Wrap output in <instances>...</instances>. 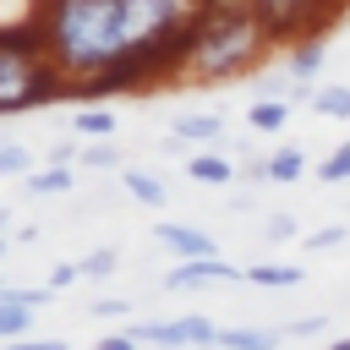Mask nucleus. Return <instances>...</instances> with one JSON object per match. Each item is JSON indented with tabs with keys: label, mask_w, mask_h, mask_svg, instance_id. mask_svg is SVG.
<instances>
[{
	"label": "nucleus",
	"mask_w": 350,
	"mask_h": 350,
	"mask_svg": "<svg viewBox=\"0 0 350 350\" xmlns=\"http://www.w3.org/2000/svg\"><path fill=\"white\" fill-rule=\"evenodd\" d=\"M257 175H262V180H295V175H306V153H301V148H279V153L262 159Z\"/></svg>",
	"instance_id": "9b49d317"
},
{
	"label": "nucleus",
	"mask_w": 350,
	"mask_h": 350,
	"mask_svg": "<svg viewBox=\"0 0 350 350\" xmlns=\"http://www.w3.org/2000/svg\"><path fill=\"white\" fill-rule=\"evenodd\" d=\"M268 241H295V219L290 213H273L268 219Z\"/></svg>",
	"instance_id": "cd10ccee"
},
{
	"label": "nucleus",
	"mask_w": 350,
	"mask_h": 350,
	"mask_svg": "<svg viewBox=\"0 0 350 350\" xmlns=\"http://www.w3.org/2000/svg\"><path fill=\"white\" fill-rule=\"evenodd\" d=\"M279 339L273 328H219V350H279Z\"/></svg>",
	"instance_id": "9d476101"
},
{
	"label": "nucleus",
	"mask_w": 350,
	"mask_h": 350,
	"mask_svg": "<svg viewBox=\"0 0 350 350\" xmlns=\"http://www.w3.org/2000/svg\"><path fill=\"white\" fill-rule=\"evenodd\" d=\"M328 350H350V339H334V345H328Z\"/></svg>",
	"instance_id": "7c9ffc66"
},
{
	"label": "nucleus",
	"mask_w": 350,
	"mask_h": 350,
	"mask_svg": "<svg viewBox=\"0 0 350 350\" xmlns=\"http://www.w3.org/2000/svg\"><path fill=\"white\" fill-rule=\"evenodd\" d=\"M60 82L66 77L44 55L38 27H5V38H0V115H22V109L60 98Z\"/></svg>",
	"instance_id": "7ed1b4c3"
},
{
	"label": "nucleus",
	"mask_w": 350,
	"mask_h": 350,
	"mask_svg": "<svg viewBox=\"0 0 350 350\" xmlns=\"http://www.w3.org/2000/svg\"><path fill=\"white\" fill-rule=\"evenodd\" d=\"M312 109L328 120H350V88H312Z\"/></svg>",
	"instance_id": "f3484780"
},
{
	"label": "nucleus",
	"mask_w": 350,
	"mask_h": 350,
	"mask_svg": "<svg viewBox=\"0 0 350 350\" xmlns=\"http://www.w3.org/2000/svg\"><path fill=\"white\" fill-rule=\"evenodd\" d=\"M137 345H142V339H137V334L126 328V334H104V339H98L93 350H137Z\"/></svg>",
	"instance_id": "c85d7f7f"
},
{
	"label": "nucleus",
	"mask_w": 350,
	"mask_h": 350,
	"mask_svg": "<svg viewBox=\"0 0 350 350\" xmlns=\"http://www.w3.org/2000/svg\"><path fill=\"white\" fill-rule=\"evenodd\" d=\"M317 180H328V186H334V180H350V142H339V148L317 164Z\"/></svg>",
	"instance_id": "aec40b11"
},
{
	"label": "nucleus",
	"mask_w": 350,
	"mask_h": 350,
	"mask_svg": "<svg viewBox=\"0 0 350 350\" xmlns=\"http://www.w3.org/2000/svg\"><path fill=\"white\" fill-rule=\"evenodd\" d=\"M306 273L301 268H284V262H257V268H246V284H262V290H290V284H301Z\"/></svg>",
	"instance_id": "f8f14e48"
},
{
	"label": "nucleus",
	"mask_w": 350,
	"mask_h": 350,
	"mask_svg": "<svg viewBox=\"0 0 350 350\" xmlns=\"http://www.w3.org/2000/svg\"><path fill=\"white\" fill-rule=\"evenodd\" d=\"M339 241H350V224H328V230H312V235H306V252H328V246H339Z\"/></svg>",
	"instance_id": "4be33fe9"
},
{
	"label": "nucleus",
	"mask_w": 350,
	"mask_h": 350,
	"mask_svg": "<svg viewBox=\"0 0 350 350\" xmlns=\"http://www.w3.org/2000/svg\"><path fill=\"white\" fill-rule=\"evenodd\" d=\"M219 279H246V268L219 262V252L213 257H186L180 268L164 273V290H191V284H219Z\"/></svg>",
	"instance_id": "423d86ee"
},
{
	"label": "nucleus",
	"mask_w": 350,
	"mask_h": 350,
	"mask_svg": "<svg viewBox=\"0 0 350 350\" xmlns=\"http://www.w3.org/2000/svg\"><path fill=\"white\" fill-rule=\"evenodd\" d=\"M71 126H77V137H109V131H115V115H109V109H88V104H82V109L71 115Z\"/></svg>",
	"instance_id": "a211bd4d"
},
{
	"label": "nucleus",
	"mask_w": 350,
	"mask_h": 350,
	"mask_svg": "<svg viewBox=\"0 0 350 350\" xmlns=\"http://www.w3.org/2000/svg\"><path fill=\"white\" fill-rule=\"evenodd\" d=\"M0 350H71L66 339H5Z\"/></svg>",
	"instance_id": "bb28decb"
},
{
	"label": "nucleus",
	"mask_w": 350,
	"mask_h": 350,
	"mask_svg": "<svg viewBox=\"0 0 350 350\" xmlns=\"http://www.w3.org/2000/svg\"><path fill=\"white\" fill-rule=\"evenodd\" d=\"M82 164H88V170H109V164H120V153H115L109 142H93V148H82Z\"/></svg>",
	"instance_id": "5701e85b"
},
{
	"label": "nucleus",
	"mask_w": 350,
	"mask_h": 350,
	"mask_svg": "<svg viewBox=\"0 0 350 350\" xmlns=\"http://www.w3.org/2000/svg\"><path fill=\"white\" fill-rule=\"evenodd\" d=\"M33 328V306L27 301H0V339H27Z\"/></svg>",
	"instance_id": "dca6fc26"
},
{
	"label": "nucleus",
	"mask_w": 350,
	"mask_h": 350,
	"mask_svg": "<svg viewBox=\"0 0 350 350\" xmlns=\"http://www.w3.org/2000/svg\"><path fill=\"white\" fill-rule=\"evenodd\" d=\"M323 328H328V317H323V312H312V317H295L284 334H290V339H312V334H323Z\"/></svg>",
	"instance_id": "393cba45"
},
{
	"label": "nucleus",
	"mask_w": 350,
	"mask_h": 350,
	"mask_svg": "<svg viewBox=\"0 0 350 350\" xmlns=\"http://www.w3.org/2000/svg\"><path fill=\"white\" fill-rule=\"evenodd\" d=\"M268 44H273V33L252 0H208L191 27L180 77L186 82H230V77L252 71Z\"/></svg>",
	"instance_id": "f03ea898"
},
{
	"label": "nucleus",
	"mask_w": 350,
	"mask_h": 350,
	"mask_svg": "<svg viewBox=\"0 0 350 350\" xmlns=\"http://www.w3.org/2000/svg\"><path fill=\"white\" fill-rule=\"evenodd\" d=\"M115 246H98V252H88L82 257V279H104V273H115Z\"/></svg>",
	"instance_id": "412c9836"
},
{
	"label": "nucleus",
	"mask_w": 350,
	"mask_h": 350,
	"mask_svg": "<svg viewBox=\"0 0 350 350\" xmlns=\"http://www.w3.org/2000/svg\"><path fill=\"white\" fill-rule=\"evenodd\" d=\"M252 5L262 11L273 44H301L334 16V0H252Z\"/></svg>",
	"instance_id": "20e7f679"
},
{
	"label": "nucleus",
	"mask_w": 350,
	"mask_h": 350,
	"mask_svg": "<svg viewBox=\"0 0 350 350\" xmlns=\"http://www.w3.org/2000/svg\"><path fill=\"white\" fill-rule=\"evenodd\" d=\"M142 345H219V328L208 317H175V323H131Z\"/></svg>",
	"instance_id": "39448f33"
},
{
	"label": "nucleus",
	"mask_w": 350,
	"mask_h": 350,
	"mask_svg": "<svg viewBox=\"0 0 350 350\" xmlns=\"http://www.w3.org/2000/svg\"><path fill=\"white\" fill-rule=\"evenodd\" d=\"M126 191H131L142 208H164V197H170V191H164L153 175H142V170H131V175H126Z\"/></svg>",
	"instance_id": "6ab92c4d"
},
{
	"label": "nucleus",
	"mask_w": 350,
	"mask_h": 350,
	"mask_svg": "<svg viewBox=\"0 0 350 350\" xmlns=\"http://www.w3.org/2000/svg\"><path fill=\"white\" fill-rule=\"evenodd\" d=\"M22 170H27V148L5 142V148H0V175H22Z\"/></svg>",
	"instance_id": "b1692460"
},
{
	"label": "nucleus",
	"mask_w": 350,
	"mask_h": 350,
	"mask_svg": "<svg viewBox=\"0 0 350 350\" xmlns=\"http://www.w3.org/2000/svg\"><path fill=\"white\" fill-rule=\"evenodd\" d=\"M153 235H159L170 252H180V257H213V235H202V230H191V224H153Z\"/></svg>",
	"instance_id": "6e6552de"
},
{
	"label": "nucleus",
	"mask_w": 350,
	"mask_h": 350,
	"mask_svg": "<svg viewBox=\"0 0 350 350\" xmlns=\"http://www.w3.org/2000/svg\"><path fill=\"white\" fill-rule=\"evenodd\" d=\"M88 312H93V317H109V323H115V317H126V312H131V301H98V306H88Z\"/></svg>",
	"instance_id": "c756f323"
},
{
	"label": "nucleus",
	"mask_w": 350,
	"mask_h": 350,
	"mask_svg": "<svg viewBox=\"0 0 350 350\" xmlns=\"http://www.w3.org/2000/svg\"><path fill=\"white\" fill-rule=\"evenodd\" d=\"M246 120H252L257 131H284V120H290V104H284V98H257V104L246 109Z\"/></svg>",
	"instance_id": "2eb2a0df"
},
{
	"label": "nucleus",
	"mask_w": 350,
	"mask_h": 350,
	"mask_svg": "<svg viewBox=\"0 0 350 350\" xmlns=\"http://www.w3.org/2000/svg\"><path fill=\"white\" fill-rule=\"evenodd\" d=\"M22 191H27V197H60V191H71V170H66V164H49V170H38L33 180H22Z\"/></svg>",
	"instance_id": "4468645a"
},
{
	"label": "nucleus",
	"mask_w": 350,
	"mask_h": 350,
	"mask_svg": "<svg viewBox=\"0 0 350 350\" xmlns=\"http://www.w3.org/2000/svg\"><path fill=\"white\" fill-rule=\"evenodd\" d=\"M38 38H44V55L60 66V77L77 88L104 77L115 60L131 55L120 0H44L38 5Z\"/></svg>",
	"instance_id": "f257e3e1"
},
{
	"label": "nucleus",
	"mask_w": 350,
	"mask_h": 350,
	"mask_svg": "<svg viewBox=\"0 0 350 350\" xmlns=\"http://www.w3.org/2000/svg\"><path fill=\"white\" fill-rule=\"evenodd\" d=\"M323 60H328L323 44H317V38H301V44H290V55H284V77H290L295 88H306V82L323 71Z\"/></svg>",
	"instance_id": "0eeeda50"
},
{
	"label": "nucleus",
	"mask_w": 350,
	"mask_h": 350,
	"mask_svg": "<svg viewBox=\"0 0 350 350\" xmlns=\"http://www.w3.org/2000/svg\"><path fill=\"white\" fill-rule=\"evenodd\" d=\"M175 137H186V142H219L224 137V115H208V109H191V115H175V126H170Z\"/></svg>",
	"instance_id": "1a4fd4ad"
},
{
	"label": "nucleus",
	"mask_w": 350,
	"mask_h": 350,
	"mask_svg": "<svg viewBox=\"0 0 350 350\" xmlns=\"http://www.w3.org/2000/svg\"><path fill=\"white\" fill-rule=\"evenodd\" d=\"M77 279H82V262H55V268H49V284H55V290H71Z\"/></svg>",
	"instance_id": "a878e982"
},
{
	"label": "nucleus",
	"mask_w": 350,
	"mask_h": 350,
	"mask_svg": "<svg viewBox=\"0 0 350 350\" xmlns=\"http://www.w3.org/2000/svg\"><path fill=\"white\" fill-rule=\"evenodd\" d=\"M186 170H191V180H202V186H224L235 170H230V159H219V153H191L186 159Z\"/></svg>",
	"instance_id": "ddd939ff"
}]
</instances>
